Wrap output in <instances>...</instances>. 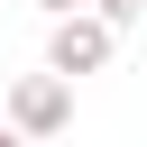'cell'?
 <instances>
[{"label":"cell","mask_w":147,"mask_h":147,"mask_svg":"<svg viewBox=\"0 0 147 147\" xmlns=\"http://www.w3.org/2000/svg\"><path fill=\"white\" fill-rule=\"evenodd\" d=\"M9 119H18V129H64V64L37 74V83H18V92H9Z\"/></svg>","instance_id":"1"},{"label":"cell","mask_w":147,"mask_h":147,"mask_svg":"<svg viewBox=\"0 0 147 147\" xmlns=\"http://www.w3.org/2000/svg\"><path fill=\"white\" fill-rule=\"evenodd\" d=\"M101 55H110V28H92V18H64V28H55V64H64V74H92Z\"/></svg>","instance_id":"2"},{"label":"cell","mask_w":147,"mask_h":147,"mask_svg":"<svg viewBox=\"0 0 147 147\" xmlns=\"http://www.w3.org/2000/svg\"><path fill=\"white\" fill-rule=\"evenodd\" d=\"M110 18H138V0H110Z\"/></svg>","instance_id":"3"},{"label":"cell","mask_w":147,"mask_h":147,"mask_svg":"<svg viewBox=\"0 0 147 147\" xmlns=\"http://www.w3.org/2000/svg\"><path fill=\"white\" fill-rule=\"evenodd\" d=\"M55 9H74V0H55Z\"/></svg>","instance_id":"4"}]
</instances>
